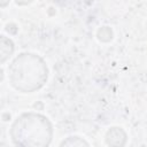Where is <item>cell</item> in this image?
Wrapping results in <instances>:
<instances>
[{
    "mask_svg": "<svg viewBox=\"0 0 147 147\" xmlns=\"http://www.w3.org/2000/svg\"><path fill=\"white\" fill-rule=\"evenodd\" d=\"M11 86L23 93L39 90L47 80V67L41 57L31 53L20 54L8 67Z\"/></svg>",
    "mask_w": 147,
    "mask_h": 147,
    "instance_id": "obj_1",
    "label": "cell"
},
{
    "mask_svg": "<svg viewBox=\"0 0 147 147\" xmlns=\"http://www.w3.org/2000/svg\"><path fill=\"white\" fill-rule=\"evenodd\" d=\"M53 129L49 121L39 114L28 113L16 118L10 127V137L15 145L44 147L49 145Z\"/></svg>",
    "mask_w": 147,
    "mask_h": 147,
    "instance_id": "obj_2",
    "label": "cell"
},
{
    "mask_svg": "<svg viewBox=\"0 0 147 147\" xmlns=\"http://www.w3.org/2000/svg\"><path fill=\"white\" fill-rule=\"evenodd\" d=\"M126 140V134L121 127H111L106 136V141L108 145H124Z\"/></svg>",
    "mask_w": 147,
    "mask_h": 147,
    "instance_id": "obj_3",
    "label": "cell"
},
{
    "mask_svg": "<svg viewBox=\"0 0 147 147\" xmlns=\"http://www.w3.org/2000/svg\"><path fill=\"white\" fill-rule=\"evenodd\" d=\"M0 48H1V62H5L6 59L13 53L14 51V45L11 40L6 38L5 36H1V41H0Z\"/></svg>",
    "mask_w": 147,
    "mask_h": 147,
    "instance_id": "obj_4",
    "label": "cell"
},
{
    "mask_svg": "<svg viewBox=\"0 0 147 147\" xmlns=\"http://www.w3.org/2000/svg\"><path fill=\"white\" fill-rule=\"evenodd\" d=\"M83 145L88 146V144L85 140H83V139H80L78 137H70L65 141H63L61 144V146H83Z\"/></svg>",
    "mask_w": 147,
    "mask_h": 147,
    "instance_id": "obj_5",
    "label": "cell"
},
{
    "mask_svg": "<svg viewBox=\"0 0 147 147\" xmlns=\"http://www.w3.org/2000/svg\"><path fill=\"white\" fill-rule=\"evenodd\" d=\"M98 36H99V39H100V40L108 41V40L111 39V31H110V29H108L107 26H105L103 29L99 30Z\"/></svg>",
    "mask_w": 147,
    "mask_h": 147,
    "instance_id": "obj_6",
    "label": "cell"
},
{
    "mask_svg": "<svg viewBox=\"0 0 147 147\" xmlns=\"http://www.w3.org/2000/svg\"><path fill=\"white\" fill-rule=\"evenodd\" d=\"M32 0H16V2L18 3V5H26V3H29V2H31Z\"/></svg>",
    "mask_w": 147,
    "mask_h": 147,
    "instance_id": "obj_7",
    "label": "cell"
}]
</instances>
